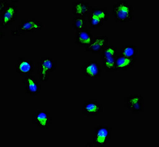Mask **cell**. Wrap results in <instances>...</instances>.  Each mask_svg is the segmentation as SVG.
Listing matches in <instances>:
<instances>
[{"label":"cell","mask_w":159,"mask_h":147,"mask_svg":"<svg viewBox=\"0 0 159 147\" xmlns=\"http://www.w3.org/2000/svg\"><path fill=\"white\" fill-rule=\"evenodd\" d=\"M111 12L116 23L125 24L134 20V11L132 6L124 0H120L114 4Z\"/></svg>","instance_id":"1"},{"label":"cell","mask_w":159,"mask_h":147,"mask_svg":"<svg viewBox=\"0 0 159 147\" xmlns=\"http://www.w3.org/2000/svg\"><path fill=\"white\" fill-rule=\"evenodd\" d=\"M110 14L106 8L98 7H92L88 15V23L90 28H100L110 19Z\"/></svg>","instance_id":"2"},{"label":"cell","mask_w":159,"mask_h":147,"mask_svg":"<svg viewBox=\"0 0 159 147\" xmlns=\"http://www.w3.org/2000/svg\"><path fill=\"white\" fill-rule=\"evenodd\" d=\"M56 60L51 56L41 57L39 63V81L41 82H47L50 76L57 68Z\"/></svg>","instance_id":"3"},{"label":"cell","mask_w":159,"mask_h":147,"mask_svg":"<svg viewBox=\"0 0 159 147\" xmlns=\"http://www.w3.org/2000/svg\"><path fill=\"white\" fill-rule=\"evenodd\" d=\"M118 54V49L111 45H108L101 53L102 66L106 71L112 73L116 71L115 61Z\"/></svg>","instance_id":"4"},{"label":"cell","mask_w":159,"mask_h":147,"mask_svg":"<svg viewBox=\"0 0 159 147\" xmlns=\"http://www.w3.org/2000/svg\"><path fill=\"white\" fill-rule=\"evenodd\" d=\"M114 128L106 125H100L95 128L92 142L96 147L106 146L111 140Z\"/></svg>","instance_id":"5"},{"label":"cell","mask_w":159,"mask_h":147,"mask_svg":"<svg viewBox=\"0 0 159 147\" xmlns=\"http://www.w3.org/2000/svg\"><path fill=\"white\" fill-rule=\"evenodd\" d=\"M124 107L133 114H139L144 110V98L138 94L126 96L124 98Z\"/></svg>","instance_id":"6"},{"label":"cell","mask_w":159,"mask_h":147,"mask_svg":"<svg viewBox=\"0 0 159 147\" xmlns=\"http://www.w3.org/2000/svg\"><path fill=\"white\" fill-rule=\"evenodd\" d=\"M85 78L95 79L100 77L102 67L99 61L95 60H89L80 68Z\"/></svg>","instance_id":"7"},{"label":"cell","mask_w":159,"mask_h":147,"mask_svg":"<svg viewBox=\"0 0 159 147\" xmlns=\"http://www.w3.org/2000/svg\"><path fill=\"white\" fill-rule=\"evenodd\" d=\"M32 122L40 130H48L53 124L54 119L48 110H39L32 116Z\"/></svg>","instance_id":"8"},{"label":"cell","mask_w":159,"mask_h":147,"mask_svg":"<svg viewBox=\"0 0 159 147\" xmlns=\"http://www.w3.org/2000/svg\"><path fill=\"white\" fill-rule=\"evenodd\" d=\"M23 83L25 87V93L30 97L34 98L41 94V82L34 76L30 75L24 77Z\"/></svg>","instance_id":"9"},{"label":"cell","mask_w":159,"mask_h":147,"mask_svg":"<svg viewBox=\"0 0 159 147\" xmlns=\"http://www.w3.org/2000/svg\"><path fill=\"white\" fill-rule=\"evenodd\" d=\"M19 13L18 7L15 4H9L5 11L0 14L1 29H7L16 19Z\"/></svg>","instance_id":"10"},{"label":"cell","mask_w":159,"mask_h":147,"mask_svg":"<svg viewBox=\"0 0 159 147\" xmlns=\"http://www.w3.org/2000/svg\"><path fill=\"white\" fill-rule=\"evenodd\" d=\"M44 25L35 19H22L17 28L20 34H28L39 32L43 29Z\"/></svg>","instance_id":"11"},{"label":"cell","mask_w":159,"mask_h":147,"mask_svg":"<svg viewBox=\"0 0 159 147\" xmlns=\"http://www.w3.org/2000/svg\"><path fill=\"white\" fill-rule=\"evenodd\" d=\"M109 38L107 35H97L94 37L91 44L85 47L84 51L92 55H97L103 51L108 45Z\"/></svg>","instance_id":"12"},{"label":"cell","mask_w":159,"mask_h":147,"mask_svg":"<svg viewBox=\"0 0 159 147\" xmlns=\"http://www.w3.org/2000/svg\"><path fill=\"white\" fill-rule=\"evenodd\" d=\"M15 68L18 76L25 77L32 75L34 73V64L32 60L25 57H19L16 61Z\"/></svg>","instance_id":"13"},{"label":"cell","mask_w":159,"mask_h":147,"mask_svg":"<svg viewBox=\"0 0 159 147\" xmlns=\"http://www.w3.org/2000/svg\"><path fill=\"white\" fill-rule=\"evenodd\" d=\"M103 110V106L96 100H86L82 106V112L88 117H95L99 115Z\"/></svg>","instance_id":"14"},{"label":"cell","mask_w":159,"mask_h":147,"mask_svg":"<svg viewBox=\"0 0 159 147\" xmlns=\"http://www.w3.org/2000/svg\"><path fill=\"white\" fill-rule=\"evenodd\" d=\"M92 7L89 2L84 0H77L73 2L71 7L74 16L86 17L90 13Z\"/></svg>","instance_id":"15"},{"label":"cell","mask_w":159,"mask_h":147,"mask_svg":"<svg viewBox=\"0 0 159 147\" xmlns=\"http://www.w3.org/2000/svg\"><path fill=\"white\" fill-rule=\"evenodd\" d=\"M94 36L89 29L85 28L76 32L75 35V44L80 47H88L93 41Z\"/></svg>","instance_id":"16"},{"label":"cell","mask_w":159,"mask_h":147,"mask_svg":"<svg viewBox=\"0 0 159 147\" xmlns=\"http://www.w3.org/2000/svg\"><path fill=\"white\" fill-rule=\"evenodd\" d=\"M136 60L127 58L118 54L115 61L116 71H128L133 67Z\"/></svg>","instance_id":"17"},{"label":"cell","mask_w":159,"mask_h":147,"mask_svg":"<svg viewBox=\"0 0 159 147\" xmlns=\"http://www.w3.org/2000/svg\"><path fill=\"white\" fill-rule=\"evenodd\" d=\"M138 47L134 45H125L121 48L119 54L130 59L136 60L138 56Z\"/></svg>","instance_id":"18"},{"label":"cell","mask_w":159,"mask_h":147,"mask_svg":"<svg viewBox=\"0 0 159 147\" xmlns=\"http://www.w3.org/2000/svg\"><path fill=\"white\" fill-rule=\"evenodd\" d=\"M88 24V20L84 17L74 16L72 20V25L73 28L78 32L80 30L84 29Z\"/></svg>","instance_id":"19"},{"label":"cell","mask_w":159,"mask_h":147,"mask_svg":"<svg viewBox=\"0 0 159 147\" xmlns=\"http://www.w3.org/2000/svg\"><path fill=\"white\" fill-rule=\"evenodd\" d=\"M8 5L9 4L7 0H0V14L5 11Z\"/></svg>","instance_id":"20"},{"label":"cell","mask_w":159,"mask_h":147,"mask_svg":"<svg viewBox=\"0 0 159 147\" xmlns=\"http://www.w3.org/2000/svg\"><path fill=\"white\" fill-rule=\"evenodd\" d=\"M20 35L17 29H13L11 31V36H18Z\"/></svg>","instance_id":"21"},{"label":"cell","mask_w":159,"mask_h":147,"mask_svg":"<svg viewBox=\"0 0 159 147\" xmlns=\"http://www.w3.org/2000/svg\"><path fill=\"white\" fill-rule=\"evenodd\" d=\"M5 36V33L2 30V29H1V39H2Z\"/></svg>","instance_id":"22"},{"label":"cell","mask_w":159,"mask_h":147,"mask_svg":"<svg viewBox=\"0 0 159 147\" xmlns=\"http://www.w3.org/2000/svg\"><path fill=\"white\" fill-rule=\"evenodd\" d=\"M11 4H13V3H14V2H16V3H17V2H19V1H11Z\"/></svg>","instance_id":"23"}]
</instances>
